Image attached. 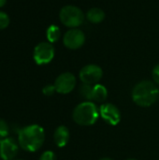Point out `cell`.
I'll use <instances>...</instances> for the list:
<instances>
[{
	"instance_id": "6da1fadb",
	"label": "cell",
	"mask_w": 159,
	"mask_h": 160,
	"mask_svg": "<svg viewBox=\"0 0 159 160\" xmlns=\"http://www.w3.org/2000/svg\"><path fill=\"white\" fill-rule=\"evenodd\" d=\"M45 141V131L38 125L26 126L18 133V143L26 152H36L41 148Z\"/></svg>"
},
{
	"instance_id": "7a4b0ae2",
	"label": "cell",
	"mask_w": 159,
	"mask_h": 160,
	"mask_svg": "<svg viewBox=\"0 0 159 160\" xmlns=\"http://www.w3.org/2000/svg\"><path fill=\"white\" fill-rule=\"evenodd\" d=\"M159 89L150 81H142L137 83L132 90L133 101L141 107H149L158 98Z\"/></svg>"
},
{
	"instance_id": "3957f363",
	"label": "cell",
	"mask_w": 159,
	"mask_h": 160,
	"mask_svg": "<svg viewBox=\"0 0 159 160\" xmlns=\"http://www.w3.org/2000/svg\"><path fill=\"white\" fill-rule=\"evenodd\" d=\"M99 116V112L95 103L84 101L76 106L73 111V120L80 126H92Z\"/></svg>"
},
{
	"instance_id": "277c9868",
	"label": "cell",
	"mask_w": 159,
	"mask_h": 160,
	"mask_svg": "<svg viewBox=\"0 0 159 160\" xmlns=\"http://www.w3.org/2000/svg\"><path fill=\"white\" fill-rule=\"evenodd\" d=\"M60 20L62 23L67 27L76 28L84 21L83 12L76 6H65L60 11Z\"/></svg>"
},
{
	"instance_id": "5b68a950",
	"label": "cell",
	"mask_w": 159,
	"mask_h": 160,
	"mask_svg": "<svg viewBox=\"0 0 159 160\" xmlns=\"http://www.w3.org/2000/svg\"><path fill=\"white\" fill-rule=\"evenodd\" d=\"M33 57L37 65L49 64L54 57V48L50 42H40L35 47Z\"/></svg>"
},
{
	"instance_id": "8992f818",
	"label": "cell",
	"mask_w": 159,
	"mask_h": 160,
	"mask_svg": "<svg viewBox=\"0 0 159 160\" xmlns=\"http://www.w3.org/2000/svg\"><path fill=\"white\" fill-rule=\"evenodd\" d=\"M103 71L100 67L97 65H87L80 71V79L85 84L95 85L102 78Z\"/></svg>"
},
{
	"instance_id": "52a82bcc",
	"label": "cell",
	"mask_w": 159,
	"mask_h": 160,
	"mask_svg": "<svg viewBox=\"0 0 159 160\" xmlns=\"http://www.w3.org/2000/svg\"><path fill=\"white\" fill-rule=\"evenodd\" d=\"M75 86L76 78L70 72H65L60 74L54 82L55 90L59 94H68L73 91Z\"/></svg>"
},
{
	"instance_id": "ba28073f",
	"label": "cell",
	"mask_w": 159,
	"mask_h": 160,
	"mask_svg": "<svg viewBox=\"0 0 159 160\" xmlns=\"http://www.w3.org/2000/svg\"><path fill=\"white\" fill-rule=\"evenodd\" d=\"M19 143L13 138L0 140V158L2 160H14L19 152Z\"/></svg>"
},
{
	"instance_id": "9c48e42d",
	"label": "cell",
	"mask_w": 159,
	"mask_h": 160,
	"mask_svg": "<svg viewBox=\"0 0 159 160\" xmlns=\"http://www.w3.org/2000/svg\"><path fill=\"white\" fill-rule=\"evenodd\" d=\"M64 44L67 48L70 50H76L81 48L85 41V35L80 29H70L68 30L63 38Z\"/></svg>"
},
{
	"instance_id": "30bf717a",
	"label": "cell",
	"mask_w": 159,
	"mask_h": 160,
	"mask_svg": "<svg viewBox=\"0 0 159 160\" xmlns=\"http://www.w3.org/2000/svg\"><path fill=\"white\" fill-rule=\"evenodd\" d=\"M99 115L112 126L118 125L121 120V112L119 109L112 103H105L101 105L99 108Z\"/></svg>"
},
{
	"instance_id": "8fae6325",
	"label": "cell",
	"mask_w": 159,
	"mask_h": 160,
	"mask_svg": "<svg viewBox=\"0 0 159 160\" xmlns=\"http://www.w3.org/2000/svg\"><path fill=\"white\" fill-rule=\"evenodd\" d=\"M54 143L58 147H65L69 141V130L65 126L58 127L53 133Z\"/></svg>"
},
{
	"instance_id": "7c38bea8",
	"label": "cell",
	"mask_w": 159,
	"mask_h": 160,
	"mask_svg": "<svg viewBox=\"0 0 159 160\" xmlns=\"http://www.w3.org/2000/svg\"><path fill=\"white\" fill-rule=\"evenodd\" d=\"M107 97H108V91L104 85L98 83L93 85L92 100H95L96 102H104Z\"/></svg>"
},
{
	"instance_id": "4fadbf2b",
	"label": "cell",
	"mask_w": 159,
	"mask_h": 160,
	"mask_svg": "<svg viewBox=\"0 0 159 160\" xmlns=\"http://www.w3.org/2000/svg\"><path fill=\"white\" fill-rule=\"evenodd\" d=\"M86 16L88 21L93 23H99L105 19V13L99 8H93L89 9Z\"/></svg>"
},
{
	"instance_id": "5bb4252c",
	"label": "cell",
	"mask_w": 159,
	"mask_h": 160,
	"mask_svg": "<svg viewBox=\"0 0 159 160\" xmlns=\"http://www.w3.org/2000/svg\"><path fill=\"white\" fill-rule=\"evenodd\" d=\"M46 35H47V38H48L49 42L53 43V42H56L60 38L61 31H60V29H59V27L57 25L52 24V25L48 27Z\"/></svg>"
},
{
	"instance_id": "9a60e30c",
	"label": "cell",
	"mask_w": 159,
	"mask_h": 160,
	"mask_svg": "<svg viewBox=\"0 0 159 160\" xmlns=\"http://www.w3.org/2000/svg\"><path fill=\"white\" fill-rule=\"evenodd\" d=\"M92 92H93V85L83 83L80 87V95L86 100H92Z\"/></svg>"
},
{
	"instance_id": "2e32d148",
	"label": "cell",
	"mask_w": 159,
	"mask_h": 160,
	"mask_svg": "<svg viewBox=\"0 0 159 160\" xmlns=\"http://www.w3.org/2000/svg\"><path fill=\"white\" fill-rule=\"evenodd\" d=\"M9 134V128L7 122L3 119H0V140L7 138Z\"/></svg>"
},
{
	"instance_id": "e0dca14e",
	"label": "cell",
	"mask_w": 159,
	"mask_h": 160,
	"mask_svg": "<svg viewBox=\"0 0 159 160\" xmlns=\"http://www.w3.org/2000/svg\"><path fill=\"white\" fill-rule=\"evenodd\" d=\"M9 24V17L7 13L0 11V30L5 29Z\"/></svg>"
},
{
	"instance_id": "ac0fdd59",
	"label": "cell",
	"mask_w": 159,
	"mask_h": 160,
	"mask_svg": "<svg viewBox=\"0 0 159 160\" xmlns=\"http://www.w3.org/2000/svg\"><path fill=\"white\" fill-rule=\"evenodd\" d=\"M55 92H56V90H55L54 84H47V85H45V86L43 87V89H42L43 95H45V96H47V97L52 96Z\"/></svg>"
},
{
	"instance_id": "d6986e66",
	"label": "cell",
	"mask_w": 159,
	"mask_h": 160,
	"mask_svg": "<svg viewBox=\"0 0 159 160\" xmlns=\"http://www.w3.org/2000/svg\"><path fill=\"white\" fill-rule=\"evenodd\" d=\"M39 160H55V155L52 151H45L41 154Z\"/></svg>"
},
{
	"instance_id": "ffe728a7",
	"label": "cell",
	"mask_w": 159,
	"mask_h": 160,
	"mask_svg": "<svg viewBox=\"0 0 159 160\" xmlns=\"http://www.w3.org/2000/svg\"><path fill=\"white\" fill-rule=\"evenodd\" d=\"M153 78H154V81L156 82V83L157 84H158L159 85V64L158 65H157L155 68H154V69H153Z\"/></svg>"
},
{
	"instance_id": "44dd1931",
	"label": "cell",
	"mask_w": 159,
	"mask_h": 160,
	"mask_svg": "<svg viewBox=\"0 0 159 160\" xmlns=\"http://www.w3.org/2000/svg\"><path fill=\"white\" fill-rule=\"evenodd\" d=\"M6 1L7 0H0V8H2L6 4Z\"/></svg>"
},
{
	"instance_id": "7402d4cb",
	"label": "cell",
	"mask_w": 159,
	"mask_h": 160,
	"mask_svg": "<svg viewBox=\"0 0 159 160\" xmlns=\"http://www.w3.org/2000/svg\"><path fill=\"white\" fill-rule=\"evenodd\" d=\"M99 160H113L112 158H100Z\"/></svg>"
},
{
	"instance_id": "603a6c76",
	"label": "cell",
	"mask_w": 159,
	"mask_h": 160,
	"mask_svg": "<svg viewBox=\"0 0 159 160\" xmlns=\"http://www.w3.org/2000/svg\"><path fill=\"white\" fill-rule=\"evenodd\" d=\"M127 160H137V159H134V158H129V159H127Z\"/></svg>"
},
{
	"instance_id": "cb8c5ba5",
	"label": "cell",
	"mask_w": 159,
	"mask_h": 160,
	"mask_svg": "<svg viewBox=\"0 0 159 160\" xmlns=\"http://www.w3.org/2000/svg\"><path fill=\"white\" fill-rule=\"evenodd\" d=\"M14 160H24V159H14Z\"/></svg>"
}]
</instances>
